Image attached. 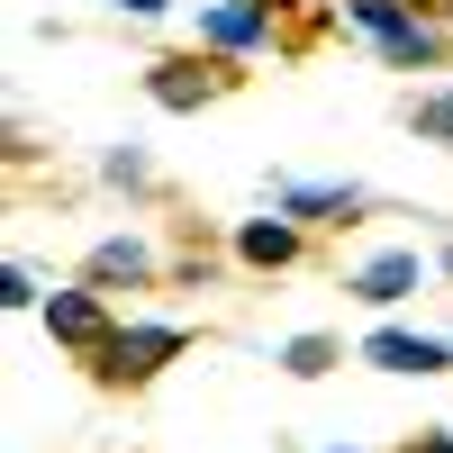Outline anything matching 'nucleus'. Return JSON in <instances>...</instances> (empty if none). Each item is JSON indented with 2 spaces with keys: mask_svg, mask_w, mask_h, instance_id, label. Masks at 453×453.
<instances>
[{
  "mask_svg": "<svg viewBox=\"0 0 453 453\" xmlns=\"http://www.w3.org/2000/svg\"><path fill=\"white\" fill-rule=\"evenodd\" d=\"M335 19H345V27H363V36H372V46H381L399 73L444 64V36L426 27V10H418V0H335Z\"/></svg>",
  "mask_w": 453,
  "mask_h": 453,
  "instance_id": "nucleus-2",
  "label": "nucleus"
},
{
  "mask_svg": "<svg viewBox=\"0 0 453 453\" xmlns=\"http://www.w3.org/2000/svg\"><path fill=\"white\" fill-rule=\"evenodd\" d=\"M363 363L372 372H453V345H444V335H418V326H372Z\"/></svg>",
  "mask_w": 453,
  "mask_h": 453,
  "instance_id": "nucleus-5",
  "label": "nucleus"
},
{
  "mask_svg": "<svg viewBox=\"0 0 453 453\" xmlns=\"http://www.w3.org/2000/svg\"><path fill=\"white\" fill-rule=\"evenodd\" d=\"M46 335H55V345H73V354H91L100 335H109L100 290H91V281H82V290H46Z\"/></svg>",
  "mask_w": 453,
  "mask_h": 453,
  "instance_id": "nucleus-7",
  "label": "nucleus"
},
{
  "mask_svg": "<svg viewBox=\"0 0 453 453\" xmlns=\"http://www.w3.org/2000/svg\"><path fill=\"white\" fill-rule=\"evenodd\" d=\"M345 453H354V444H345Z\"/></svg>",
  "mask_w": 453,
  "mask_h": 453,
  "instance_id": "nucleus-18",
  "label": "nucleus"
},
{
  "mask_svg": "<svg viewBox=\"0 0 453 453\" xmlns=\"http://www.w3.org/2000/svg\"><path fill=\"white\" fill-rule=\"evenodd\" d=\"M281 36V0H200V46L209 55H263Z\"/></svg>",
  "mask_w": 453,
  "mask_h": 453,
  "instance_id": "nucleus-4",
  "label": "nucleus"
},
{
  "mask_svg": "<svg viewBox=\"0 0 453 453\" xmlns=\"http://www.w3.org/2000/svg\"><path fill=\"white\" fill-rule=\"evenodd\" d=\"M435 263H444V281H453V245H444V254H435Z\"/></svg>",
  "mask_w": 453,
  "mask_h": 453,
  "instance_id": "nucleus-17",
  "label": "nucleus"
},
{
  "mask_svg": "<svg viewBox=\"0 0 453 453\" xmlns=\"http://www.w3.org/2000/svg\"><path fill=\"white\" fill-rule=\"evenodd\" d=\"M181 345H191V335H181L173 318H136V326H109L82 363H91V381H100V390H145Z\"/></svg>",
  "mask_w": 453,
  "mask_h": 453,
  "instance_id": "nucleus-1",
  "label": "nucleus"
},
{
  "mask_svg": "<svg viewBox=\"0 0 453 453\" xmlns=\"http://www.w3.org/2000/svg\"><path fill=\"white\" fill-rule=\"evenodd\" d=\"M82 281H91V290H136V281H155V245H145V236H109V245H91Z\"/></svg>",
  "mask_w": 453,
  "mask_h": 453,
  "instance_id": "nucleus-8",
  "label": "nucleus"
},
{
  "mask_svg": "<svg viewBox=\"0 0 453 453\" xmlns=\"http://www.w3.org/2000/svg\"><path fill=\"white\" fill-rule=\"evenodd\" d=\"M426 281V263H418V245H390V254H372V263H354V299H372V309H399L408 290Z\"/></svg>",
  "mask_w": 453,
  "mask_h": 453,
  "instance_id": "nucleus-6",
  "label": "nucleus"
},
{
  "mask_svg": "<svg viewBox=\"0 0 453 453\" xmlns=\"http://www.w3.org/2000/svg\"><path fill=\"white\" fill-rule=\"evenodd\" d=\"M273 209L281 218H354L363 191L354 181H273Z\"/></svg>",
  "mask_w": 453,
  "mask_h": 453,
  "instance_id": "nucleus-10",
  "label": "nucleus"
},
{
  "mask_svg": "<svg viewBox=\"0 0 453 453\" xmlns=\"http://www.w3.org/2000/svg\"><path fill=\"white\" fill-rule=\"evenodd\" d=\"M335 363H345V354H335V335H290V345H281V372H290V381H326Z\"/></svg>",
  "mask_w": 453,
  "mask_h": 453,
  "instance_id": "nucleus-11",
  "label": "nucleus"
},
{
  "mask_svg": "<svg viewBox=\"0 0 453 453\" xmlns=\"http://www.w3.org/2000/svg\"><path fill=\"white\" fill-rule=\"evenodd\" d=\"M145 91H155V109H209L236 91V55H164L145 64Z\"/></svg>",
  "mask_w": 453,
  "mask_h": 453,
  "instance_id": "nucleus-3",
  "label": "nucleus"
},
{
  "mask_svg": "<svg viewBox=\"0 0 453 453\" xmlns=\"http://www.w3.org/2000/svg\"><path fill=\"white\" fill-rule=\"evenodd\" d=\"M399 453H453V435H444V426H426L418 444H399Z\"/></svg>",
  "mask_w": 453,
  "mask_h": 453,
  "instance_id": "nucleus-15",
  "label": "nucleus"
},
{
  "mask_svg": "<svg viewBox=\"0 0 453 453\" xmlns=\"http://www.w3.org/2000/svg\"><path fill=\"white\" fill-rule=\"evenodd\" d=\"M408 127H418V136H453V100H418V109H408Z\"/></svg>",
  "mask_w": 453,
  "mask_h": 453,
  "instance_id": "nucleus-13",
  "label": "nucleus"
},
{
  "mask_svg": "<svg viewBox=\"0 0 453 453\" xmlns=\"http://www.w3.org/2000/svg\"><path fill=\"white\" fill-rule=\"evenodd\" d=\"M236 263H254V273H290V263H299V218H245L236 226Z\"/></svg>",
  "mask_w": 453,
  "mask_h": 453,
  "instance_id": "nucleus-9",
  "label": "nucleus"
},
{
  "mask_svg": "<svg viewBox=\"0 0 453 453\" xmlns=\"http://www.w3.org/2000/svg\"><path fill=\"white\" fill-rule=\"evenodd\" d=\"M109 10H127V19H164L173 0H109Z\"/></svg>",
  "mask_w": 453,
  "mask_h": 453,
  "instance_id": "nucleus-16",
  "label": "nucleus"
},
{
  "mask_svg": "<svg viewBox=\"0 0 453 453\" xmlns=\"http://www.w3.org/2000/svg\"><path fill=\"white\" fill-rule=\"evenodd\" d=\"M0 309H46V299H36V273H27V263H0Z\"/></svg>",
  "mask_w": 453,
  "mask_h": 453,
  "instance_id": "nucleus-12",
  "label": "nucleus"
},
{
  "mask_svg": "<svg viewBox=\"0 0 453 453\" xmlns=\"http://www.w3.org/2000/svg\"><path fill=\"white\" fill-rule=\"evenodd\" d=\"M100 173H109V181H145V155H136V145H119V155H109Z\"/></svg>",
  "mask_w": 453,
  "mask_h": 453,
  "instance_id": "nucleus-14",
  "label": "nucleus"
}]
</instances>
